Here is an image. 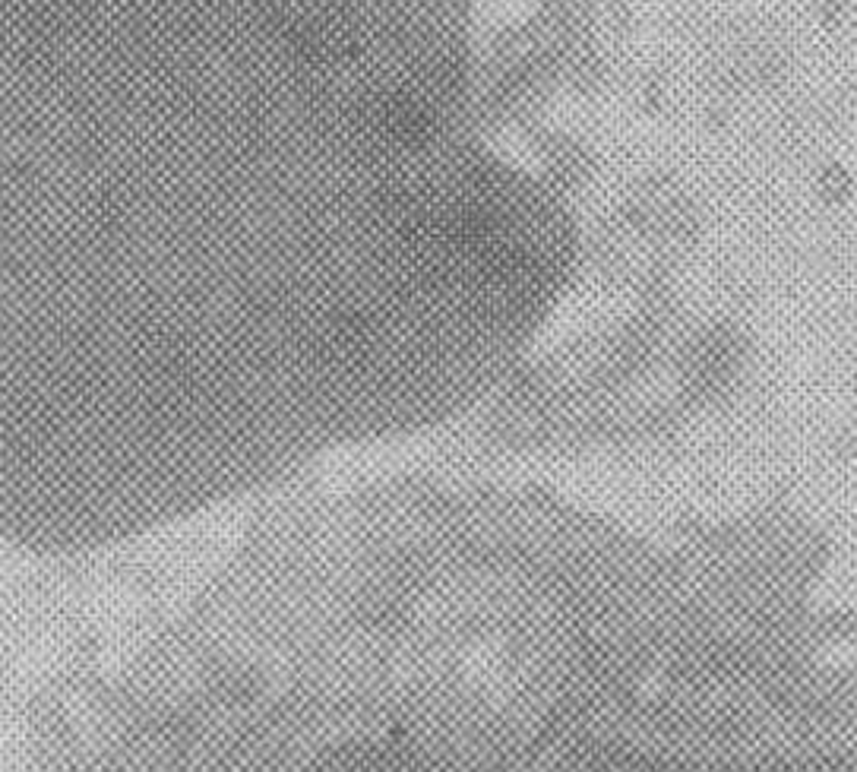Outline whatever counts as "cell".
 Segmentation results:
<instances>
[{
  "label": "cell",
  "instance_id": "obj_1",
  "mask_svg": "<svg viewBox=\"0 0 857 772\" xmlns=\"http://www.w3.org/2000/svg\"><path fill=\"white\" fill-rule=\"evenodd\" d=\"M478 95L481 0H0V323L336 209Z\"/></svg>",
  "mask_w": 857,
  "mask_h": 772
}]
</instances>
